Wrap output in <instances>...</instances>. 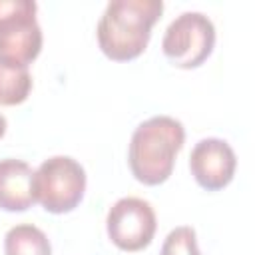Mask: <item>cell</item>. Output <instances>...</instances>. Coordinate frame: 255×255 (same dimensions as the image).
<instances>
[{
  "label": "cell",
  "instance_id": "11",
  "mask_svg": "<svg viewBox=\"0 0 255 255\" xmlns=\"http://www.w3.org/2000/svg\"><path fill=\"white\" fill-rule=\"evenodd\" d=\"M159 255H201L197 247L195 229L189 225H179L171 229L163 239Z\"/></svg>",
  "mask_w": 255,
  "mask_h": 255
},
{
  "label": "cell",
  "instance_id": "8",
  "mask_svg": "<svg viewBox=\"0 0 255 255\" xmlns=\"http://www.w3.org/2000/svg\"><path fill=\"white\" fill-rule=\"evenodd\" d=\"M34 203V169L16 157L0 159V209L26 211Z\"/></svg>",
  "mask_w": 255,
  "mask_h": 255
},
{
  "label": "cell",
  "instance_id": "4",
  "mask_svg": "<svg viewBox=\"0 0 255 255\" xmlns=\"http://www.w3.org/2000/svg\"><path fill=\"white\" fill-rule=\"evenodd\" d=\"M34 0H0V62L26 66L42 50V28Z\"/></svg>",
  "mask_w": 255,
  "mask_h": 255
},
{
  "label": "cell",
  "instance_id": "1",
  "mask_svg": "<svg viewBox=\"0 0 255 255\" xmlns=\"http://www.w3.org/2000/svg\"><path fill=\"white\" fill-rule=\"evenodd\" d=\"M161 12V0H110L96 28L102 52L116 62L137 58Z\"/></svg>",
  "mask_w": 255,
  "mask_h": 255
},
{
  "label": "cell",
  "instance_id": "9",
  "mask_svg": "<svg viewBox=\"0 0 255 255\" xmlns=\"http://www.w3.org/2000/svg\"><path fill=\"white\" fill-rule=\"evenodd\" d=\"M4 253L6 255H52V245L48 235L32 225L18 223L10 227L4 235Z\"/></svg>",
  "mask_w": 255,
  "mask_h": 255
},
{
  "label": "cell",
  "instance_id": "3",
  "mask_svg": "<svg viewBox=\"0 0 255 255\" xmlns=\"http://www.w3.org/2000/svg\"><path fill=\"white\" fill-rule=\"evenodd\" d=\"M86 191V169L70 155H52L34 171L36 201L48 213L76 209Z\"/></svg>",
  "mask_w": 255,
  "mask_h": 255
},
{
  "label": "cell",
  "instance_id": "6",
  "mask_svg": "<svg viewBox=\"0 0 255 255\" xmlns=\"http://www.w3.org/2000/svg\"><path fill=\"white\" fill-rule=\"evenodd\" d=\"M157 219L149 201L141 197L118 199L106 217V229L112 243L122 251H139L147 247L155 235Z\"/></svg>",
  "mask_w": 255,
  "mask_h": 255
},
{
  "label": "cell",
  "instance_id": "12",
  "mask_svg": "<svg viewBox=\"0 0 255 255\" xmlns=\"http://www.w3.org/2000/svg\"><path fill=\"white\" fill-rule=\"evenodd\" d=\"M6 128H8V122H6L4 114H0V139H2V137H4V133H6Z\"/></svg>",
  "mask_w": 255,
  "mask_h": 255
},
{
  "label": "cell",
  "instance_id": "5",
  "mask_svg": "<svg viewBox=\"0 0 255 255\" xmlns=\"http://www.w3.org/2000/svg\"><path fill=\"white\" fill-rule=\"evenodd\" d=\"M215 26L203 12L187 10L175 16L161 38V50L165 58L183 70L201 66L213 52Z\"/></svg>",
  "mask_w": 255,
  "mask_h": 255
},
{
  "label": "cell",
  "instance_id": "7",
  "mask_svg": "<svg viewBox=\"0 0 255 255\" xmlns=\"http://www.w3.org/2000/svg\"><path fill=\"white\" fill-rule=\"evenodd\" d=\"M235 167L237 157L233 147L219 137L199 139L189 153L191 175L207 191H217L229 185L235 175Z\"/></svg>",
  "mask_w": 255,
  "mask_h": 255
},
{
  "label": "cell",
  "instance_id": "2",
  "mask_svg": "<svg viewBox=\"0 0 255 255\" xmlns=\"http://www.w3.org/2000/svg\"><path fill=\"white\" fill-rule=\"evenodd\" d=\"M185 141V128L171 116H153L141 122L129 139L128 163L133 177L145 185L163 183Z\"/></svg>",
  "mask_w": 255,
  "mask_h": 255
},
{
  "label": "cell",
  "instance_id": "10",
  "mask_svg": "<svg viewBox=\"0 0 255 255\" xmlns=\"http://www.w3.org/2000/svg\"><path fill=\"white\" fill-rule=\"evenodd\" d=\"M32 90V76L26 66L0 62V106H18L26 102Z\"/></svg>",
  "mask_w": 255,
  "mask_h": 255
}]
</instances>
